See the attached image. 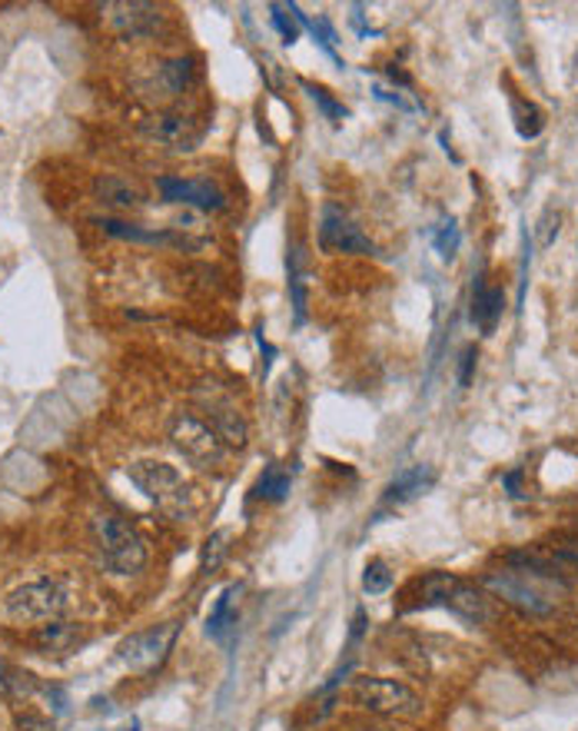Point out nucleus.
<instances>
[{"label":"nucleus","instance_id":"nucleus-10","mask_svg":"<svg viewBox=\"0 0 578 731\" xmlns=\"http://www.w3.org/2000/svg\"><path fill=\"white\" fill-rule=\"evenodd\" d=\"M156 190L163 194L166 204H183L197 210H227L223 190H217L207 179H179V176H160Z\"/></svg>","mask_w":578,"mask_h":731},{"label":"nucleus","instance_id":"nucleus-19","mask_svg":"<svg viewBox=\"0 0 578 731\" xmlns=\"http://www.w3.org/2000/svg\"><path fill=\"white\" fill-rule=\"evenodd\" d=\"M193 80V61L189 57H176L156 67L153 74V90H160V97H176L186 90V84Z\"/></svg>","mask_w":578,"mask_h":731},{"label":"nucleus","instance_id":"nucleus-25","mask_svg":"<svg viewBox=\"0 0 578 731\" xmlns=\"http://www.w3.org/2000/svg\"><path fill=\"white\" fill-rule=\"evenodd\" d=\"M512 117H515V130H519V137L532 140V137L542 133V113H538L532 103H522L519 97H512Z\"/></svg>","mask_w":578,"mask_h":731},{"label":"nucleus","instance_id":"nucleus-7","mask_svg":"<svg viewBox=\"0 0 578 731\" xmlns=\"http://www.w3.org/2000/svg\"><path fill=\"white\" fill-rule=\"evenodd\" d=\"M319 247L326 253H352V257H375V243L339 210V207H323L319 220Z\"/></svg>","mask_w":578,"mask_h":731},{"label":"nucleus","instance_id":"nucleus-6","mask_svg":"<svg viewBox=\"0 0 578 731\" xmlns=\"http://www.w3.org/2000/svg\"><path fill=\"white\" fill-rule=\"evenodd\" d=\"M127 476L130 482L153 502L160 505H173L186 495V485H183V476L176 466L170 462H160V459H137L127 466Z\"/></svg>","mask_w":578,"mask_h":731},{"label":"nucleus","instance_id":"nucleus-22","mask_svg":"<svg viewBox=\"0 0 578 731\" xmlns=\"http://www.w3.org/2000/svg\"><path fill=\"white\" fill-rule=\"evenodd\" d=\"M290 485H293L290 469L273 462V466L260 476V482H257V495L266 499V502H283V499L290 495Z\"/></svg>","mask_w":578,"mask_h":731},{"label":"nucleus","instance_id":"nucleus-15","mask_svg":"<svg viewBox=\"0 0 578 731\" xmlns=\"http://www.w3.org/2000/svg\"><path fill=\"white\" fill-rule=\"evenodd\" d=\"M433 479H436V472L429 466H413V469L400 472L393 479V485L385 489V505H403V502L416 499L419 492H426L433 485Z\"/></svg>","mask_w":578,"mask_h":731},{"label":"nucleus","instance_id":"nucleus-13","mask_svg":"<svg viewBox=\"0 0 578 731\" xmlns=\"http://www.w3.org/2000/svg\"><path fill=\"white\" fill-rule=\"evenodd\" d=\"M94 197H97L103 207H113V210H137V207H143V194L133 187L130 179L113 176V173L94 179Z\"/></svg>","mask_w":578,"mask_h":731},{"label":"nucleus","instance_id":"nucleus-31","mask_svg":"<svg viewBox=\"0 0 578 731\" xmlns=\"http://www.w3.org/2000/svg\"><path fill=\"white\" fill-rule=\"evenodd\" d=\"M18 731H54V728H51L47 718H41L34 711H24V714H18Z\"/></svg>","mask_w":578,"mask_h":731},{"label":"nucleus","instance_id":"nucleus-26","mask_svg":"<svg viewBox=\"0 0 578 731\" xmlns=\"http://www.w3.org/2000/svg\"><path fill=\"white\" fill-rule=\"evenodd\" d=\"M230 532H217V535H210L207 538V545H204V559H200V569L204 572H217L220 569V563L227 559V553H230Z\"/></svg>","mask_w":578,"mask_h":731},{"label":"nucleus","instance_id":"nucleus-8","mask_svg":"<svg viewBox=\"0 0 578 731\" xmlns=\"http://www.w3.org/2000/svg\"><path fill=\"white\" fill-rule=\"evenodd\" d=\"M140 137L160 150H193L200 140V127L186 113H153L140 123Z\"/></svg>","mask_w":578,"mask_h":731},{"label":"nucleus","instance_id":"nucleus-24","mask_svg":"<svg viewBox=\"0 0 578 731\" xmlns=\"http://www.w3.org/2000/svg\"><path fill=\"white\" fill-rule=\"evenodd\" d=\"M273 11V24H276V31H280V37L286 41V44H296V37H299V8L296 4H273L270 8Z\"/></svg>","mask_w":578,"mask_h":731},{"label":"nucleus","instance_id":"nucleus-29","mask_svg":"<svg viewBox=\"0 0 578 731\" xmlns=\"http://www.w3.org/2000/svg\"><path fill=\"white\" fill-rule=\"evenodd\" d=\"M558 223H561L558 210L548 207V210L542 214L538 227H535V240H538V247H552V243H555V237H558Z\"/></svg>","mask_w":578,"mask_h":731},{"label":"nucleus","instance_id":"nucleus-20","mask_svg":"<svg viewBox=\"0 0 578 731\" xmlns=\"http://www.w3.org/2000/svg\"><path fill=\"white\" fill-rule=\"evenodd\" d=\"M459 589V579L452 572H429L423 582H419V609H429V605H446L449 596Z\"/></svg>","mask_w":578,"mask_h":731},{"label":"nucleus","instance_id":"nucleus-33","mask_svg":"<svg viewBox=\"0 0 578 731\" xmlns=\"http://www.w3.org/2000/svg\"><path fill=\"white\" fill-rule=\"evenodd\" d=\"M472 366H476V349L469 346V349L462 352V370H459V383H462V386H469V380H472Z\"/></svg>","mask_w":578,"mask_h":731},{"label":"nucleus","instance_id":"nucleus-21","mask_svg":"<svg viewBox=\"0 0 578 731\" xmlns=\"http://www.w3.org/2000/svg\"><path fill=\"white\" fill-rule=\"evenodd\" d=\"M237 596H240V586H230V589L217 599V605H214V612H210V619H207V632H210L214 639L227 635V632L237 625Z\"/></svg>","mask_w":578,"mask_h":731},{"label":"nucleus","instance_id":"nucleus-14","mask_svg":"<svg viewBox=\"0 0 578 731\" xmlns=\"http://www.w3.org/2000/svg\"><path fill=\"white\" fill-rule=\"evenodd\" d=\"M446 609H452V612H456L459 619H466L469 625H486V622H492V615H495L492 599H489L482 589H472V586H462V582H459V589L449 596Z\"/></svg>","mask_w":578,"mask_h":731},{"label":"nucleus","instance_id":"nucleus-27","mask_svg":"<svg viewBox=\"0 0 578 731\" xmlns=\"http://www.w3.org/2000/svg\"><path fill=\"white\" fill-rule=\"evenodd\" d=\"M459 243H462V237H459L456 220H452V217H449V220H443V223L436 227V233H433V247L439 250V257H443V260H452V257H456V250H459Z\"/></svg>","mask_w":578,"mask_h":731},{"label":"nucleus","instance_id":"nucleus-28","mask_svg":"<svg viewBox=\"0 0 578 731\" xmlns=\"http://www.w3.org/2000/svg\"><path fill=\"white\" fill-rule=\"evenodd\" d=\"M299 87H303V90H306V94H309V97L319 103V110H323V113H326L332 123H342V120L349 117V113H346V107H342V103H336V100L329 97V90H323V87H316V84H309V80H303Z\"/></svg>","mask_w":578,"mask_h":731},{"label":"nucleus","instance_id":"nucleus-4","mask_svg":"<svg viewBox=\"0 0 578 731\" xmlns=\"http://www.w3.org/2000/svg\"><path fill=\"white\" fill-rule=\"evenodd\" d=\"M170 443L189 466H197V469H217V466H223V459L230 452L227 443L217 436V429L193 413H176L170 419Z\"/></svg>","mask_w":578,"mask_h":731},{"label":"nucleus","instance_id":"nucleus-5","mask_svg":"<svg viewBox=\"0 0 578 731\" xmlns=\"http://www.w3.org/2000/svg\"><path fill=\"white\" fill-rule=\"evenodd\" d=\"M486 589L495 592L499 599L512 602L515 609L528 612V615H552L555 612V599L545 589L542 576L532 569H505V572H489L486 576Z\"/></svg>","mask_w":578,"mask_h":731},{"label":"nucleus","instance_id":"nucleus-32","mask_svg":"<svg viewBox=\"0 0 578 731\" xmlns=\"http://www.w3.org/2000/svg\"><path fill=\"white\" fill-rule=\"evenodd\" d=\"M173 227H176V230H200V227H204V214L183 207V214H176Z\"/></svg>","mask_w":578,"mask_h":731},{"label":"nucleus","instance_id":"nucleus-34","mask_svg":"<svg viewBox=\"0 0 578 731\" xmlns=\"http://www.w3.org/2000/svg\"><path fill=\"white\" fill-rule=\"evenodd\" d=\"M575 456H578V449H575Z\"/></svg>","mask_w":578,"mask_h":731},{"label":"nucleus","instance_id":"nucleus-16","mask_svg":"<svg viewBox=\"0 0 578 731\" xmlns=\"http://www.w3.org/2000/svg\"><path fill=\"white\" fill-rule=\"evenodd\" d=\"M97 227L117 240H130V243H176V247H189L186 237H173V233H163V230H143L137 223H123V220H113V217H103L97 220Z\"/></svg>","mask_w":578,"mask_h":731},{"label":"nucleus","instance_id":"nucleus-3","mask_svg":"<svg viewBox=\"0 0 578 731\" xmlns=\"http://www.w3.org/2000/svg\"><path fill=\"white\" fill-rule=\"evenodd\" d=\"M349 701L379 718H419L423 714V698L410 685L396 678H379V675L352 678Z\"/></svg>","mask_w":578,"mask_h":731},{"label":"nucleus","instance_id":"nucleus-30","mask_svg":"<svg viewBox=\"0 0 578 731\" xmlns=\"http://www.w3.org/2000/svg\"><path fill=\"white\" fill-rule=\"evenodd\" d=\"M372 94H375V100H382V103H393V107H400V110H419V103H413V100H406L400 90H393V87H372Z\"/></svg>","mask_w":578,"mask_h":731},{"label":"nucleus","instance_id":"nucleus-18","mask_svg":"<svg viewBox=\"0 0 578 731\" xmlns=\"http://www.w3.org/2000/svg\"><path fill=\"white\" fill-rule=\"evenodd\" d=\"M74 645H80V625H70L64 619L57 622H47V625H37V648L44 655H64L70 652Z\"/></svg>","mask_w":578,"mask_h":731},{"label":"nucleus","instance_id":"nucleus-17","mask_svg":"<svg viewBox=\"0 0 578 731\" xmlns=\"http://www.w3.org/2000/svg\"><path fill=\"white\" fill-rule=\"evenodd\" d=\"M505 309V293L499 286H486L479 283L476 286V296H472V323L482 329V332H492L499 316Z\"/></svg>","mask_w":578,"mask_h":731},{"label":"nucleus","instance_id":"nucleus-1","mask_svg":"<svg viewBox=\"0 0 578 731\" xmlns=\"http://www.w3.org/2000/svg\"><path fill=\"white\" fill-rule=\"evenodd\" d=\"M90 535L103 559V566L117 576H137L146 566V542L133 522L117 512H94Z\"/></svg>","mask_w":578,"mask_h":731},{"label":"nucleus","instance_id":"nucleus-23","mask_svg":"<svg viewBox=\"0 0 578 731\" xmlns=\"http://www.w3.org/2000/svg\"><path fill=\"white\" fill-rule=\"evenodd\" d=\"M393 586V569L385 566V559H369L366 572H362V592L366 596H382Z\"/></svg>","mask_w":578,"mask_h":731},{"label":"nucleus","instance_id":"nucleus-12","mask_svg":"<svg viewBox=\"0 0 578 731\" xmlns=\"http://www.w3.org/2000/svg\"><path fill=\"white\" fill-rule=\"evenodd\" d=\"M207 416H210V426L217 429V436L227 443V449H243L250 443V426L230 400H210Z\"/></svg>","mask_w":578,"mask_h":731},{"label":"nucleus","instance_id":"nucleus-9","mask_svg":"<svg viewBox=\"0 0 578 731\" xmlns=\"http://www.w3.org/2000/svg\"><path fill=\"white\" fill-rule=\"evenodd\" d=\"M173 639H176V622H166V625L137 632V635H130V639L120 645V658H123L133 672H150V668H156V665L166 658Z\"/></svg>","mask_w":578,"mask_h":731},{"label":"nucleus","instance_id":"nucleus-11","mask_svg":"<svg viewBox=\"0 0 578 731\" xmlns=\"http://www.w3.org/2000/svg\"><path fill=\"white\" fill-rule=\"evenodd\" d=\"M100 14L123 37H150V34H156V28L163 21V14L153 4H137V0L133 4H103Z\"/></svg>","mask_w":578,"mask_h":731},{"label":"nucleus","instance_id":"nucleus-2","mask_svg":"<svg viewBox=\"0 0 578 731\" xmlns=\"http://www.w3.org/2000/svg\"><path fill=\"white\" fill-rule=\"evenodd\" d=\"M70 605V589L54 576H37L14 586L4 599V612L18 625H47L64 619Z\"/></svg>","mask_w":578,"mask_h":731}]
</instances>
